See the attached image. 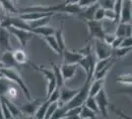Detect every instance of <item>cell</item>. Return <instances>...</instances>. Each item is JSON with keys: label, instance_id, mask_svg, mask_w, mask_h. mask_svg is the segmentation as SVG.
Masks as SVG:
<instances>
[{"label": "cell", "instance_id": "6da1fadb", "mask_svg": "<svg viewBox=\"0 0 132 119\" xmlns=\"http://www.w3.org/2000/svg\"><path fill=\"white\" fill-rule=\"evenodd\" d=\"M78 4H65L64 2H61L58 4L52 5H36L29 6L25 8H21L18 11L19 13H27V12H44V13H67L71 15H79V13L82 11Z\"/></svg>", "mask_w": 132, "mask_h": 119}, {"label": "cell", "instance_id": "7a4b0ae2", "mask_svg": "<svg viewBox=\"0 0 132 119\" xmlns=\"http://www.w3.org/2000/svg\"><path fill=\"white\" fill-rule=\"evenodd\" d=\"M1 73L3 74L4 78H6L7 79H9L11 82L15 83L19 86V88L22 90L24 96L27 98V100H32V95H31V92L28 88L26 82L24 81L22 75L20 74L19 71L17 68H0Z\"/></svg>", "mask_w": 132, "mask_h": 119}, {"label": "cell", "instance_id": "3957f363", "mask_svg": "<svg viewBox=\"0 0 132 119\" xmlns=\"http://www.w3.org/2000/svg\"><path fill=\"white\" fill-rule=\"evenodd\" d=\"M92 81H93V79H86L84 85L81 86V88H79V91H78L77 94L73 97L67 104L64 105L68 110H70L72 108L80 107V106L84 105L85 101L89 97V89H90V85H91Z\"/></svg>", "mask_w": 132, "mask_h": 119}, {"label": "cell", "instance_id": "277c9868", "mask_svg": "<svg viewBox=\"0 0 132 119\" xmlns=\"http://www.w3.org/2000/svg\"><path fill=\"white\" fill-rule=\"evenodd\" d=\"M30 64H31V66H32L37 72H39V74H43L44 76V79H45V80H46V82H47V85H46V98H47V97L50 96V94L53 92V90H54L55 88L57 87L53 71L44 68L43 66L35 65L33 62H30Z\"/></svg>", "mask_w": 132, "mask_h": 119}, {"label": "cell", "instance_id": "5b68a950", "mask_svg": "<svg viewBox=\"0 0 132 119\" xmlns=\"http://www.w3.org/2000/svg\"><path fill=\"white\" fill-rule=\"evenodd\" d=\"M98 61L97 57L95 56V54L91 53L87 56L82 58V60L78 62L79 67L84 69L85 74H86V79H93L94 74H95V67H96V62Z\"/></svg>", "mask_w": 132, "mask_h": 119}, {"label": "cell", "instance_id": "8992f818", "mask_svg": "<svg viewBox=\"0 0 132 119\" xmlns=\"http://www.w3.org/2000/svg\"><path fill=\"white\" fill-rule=\"evenodd\" d=\"M85 24L88 27L89 35H90V38L91 39L103 40L105 32L102 21L90 20V21H85Z\"/></svg>", "mask_w": 132, "mask_h": 119}, {"label": "cell", "instance_id": "52a82bcc", "mask_svg": "<svg viewBox=\"0 0 132 119\" xmlns=\"http://www.w3.org/2000/svg\"><path fill=\"white\" fill-rule=\"evenodd\" d=\"M8 30H9V32H10V34L13 35V36H15L17 39H18L20 45L22 46V48H24V49L26 48L28 42L33 39L34 36H36V35H34L33 33L30 32V31L18 29V28H15V27H10V28H8Z\"/></svg>", "mask_w": 132, "mask_h": 119}, {"label": "cell", "instance_id": "ba28073f", "mask_svg": "<svg viewBox=\"0 0 132 119\" xmlns=\"http://www.w3.org/2000/svg\"><path fill=\"white\" fill-rule=\"evenodd\" d=\"M94 50H95V54L98 60H104V59L111 57L112 49L108 45H105L103 40H95Z\"/></svg>", "mask_w": 132, "mask_h": 119}, {"label": "cell", "instance_id": "9c48e42d", "mask_svg": "<svg viewBox=\"0 0 132 119\" xmlns=\"http://www.w3.org/2000/svg\"><path fill=\"white\" fill-rule=\"evenodd\" d=\"M95 99L98 103L100 109V113L104 117H108V107L110 105V102L108 98V94L105 92V88H102L95 96Z\"/></svg>", "mask_w": 132, "mask_h": 119}, {"label": "cell", "instance_id": "30bf717a", "mask_svg": "<svg viewBox=\"0 0 132 119\" xmlns=\"http://www.w3.org/2000/svg\"><path fill=\"white\" fill-rule=\"evenodd\" d=\"M43 103V100L40 98L37 99H32V100H28L26 103H22L19 105V108L21 110L22 114H25L26 116H35L36 111L38 110L39 106Z\"/></svg>", "mask_w": 132, "mask_h": 119}, {"label": "cell", "instance_id": "8fae6325", "mask_svg": "<svg viewBox=\"0 0 132 119\" xmlns=\"http://www.w3.org/2000/svg\"><path fill=\"white\" fill-rule=\"evenodd\" d=\"M60 90V95H59V105H65L71 100L73 97L75 96L79 91V88H69L66 86H61L59 87Z\"/></svg>", "mask_w": 132, "mask_h": 119}, {"label": "cell", "instance_id": "7c38bea8", "mask_svg": "<svg viewBox=\"0 0 132 119\" xmlns=\"http://www.w3.org/2000/svg\"><path fill=\"white\" fill-rule=\"evenodd\" d=\"M10 32L7 28L0 26V51H12L10 44Z\"/></svg>", "mask_w": 132, "mask_h": 119}, {"label": "cell", "instance_id": "4fadbf2b", "mask_svg": "<svg viewBox=\"0 0 132 119\" xmlns=\"http://www.w3.org/2000/svg\"><path fill=\"white\" fill-rule=\"evenodd\" d=\"M79 65L78 64H62L60 66V69L64 80L72 79L77 73Z\"/></svg>", "mask_w": 132, "mask_h": 119}, {"label": "cell", "instance_id": "5bb4252c", "mask_svg": "<svg viewBox=\"0 0 132 119\" xmlns=\"http://www.w3.org/2000/svg\"><path fill=\"white\" fill-rule=\"evenodd\" d=\"M61 56L63 58V64H78L84 57L78 51H68L66 49L62 52Z\"/></svg>", "mask_w": 132, "mask_h": 119}, {"label": "cell", "instance_id": "9a60e30c", "mask_svg": "<svg viewBox=\"0 0 132 119\" xmlns=\"http://www.w3.org/2000/svg\"><path fill=\"white\" fill-rule=\"evenodd\" d=\"M132 19V3L130 0H123L119 23H129Z\"/></svg>", "mask_w": 132, "mask_h": 119}, {"label": "cell", "instance_id": "2e32d148", "mask_svg": "<svg viewBox=\"0 0 132 119\" xmlns=\"http://www.w3.org/2000/svg\"><path fill=\"white\" fill-rule=\"evenodd\" d=\"M0 59H1V62H2V65H3L4 68H16L19 67V65L17 64L14 57H13L12 51L2 52V53L0 54Z\"/></svg>", "mask_w": 132, "mask_h": 119}, {"label": "cell", "instance_id": "e0dca14e", "mask_svg": "<svg viewBox=\"0 0 132 119\" xmlns=\"http://www.w3.org/2000/svg\"><path fill=\"white\" fill-rule=\"evenodd\" d=\"M100 6L99 2L94 4V5H91L89 7H86V8H83L82 11L79 13L78 17L80 18L82 21H90V20H94V17H95V12L97 10V8Z\"/></svg>", "mask_w": 132, "mask_h": 119}, {"label": "cell", "instance_id": "ac0fdd59", "mask_svg": "<svg viewBox=\"0 0 132 119\" xmlns=\"http://www.w3.org/2000/svg\"><path fill=\"white\" fill-rule=\"evenodd\" d=\"M13 53V57L15 59L16 62L19 66L22 65H26V64H30V60L28 57L27 53L25 51V49H16V50H12Z\"/></svg>", "mask_w": 132, "mask_h": 119}, {"label": "cell", "instance_id": "d6986e66", "mask_svg": "<svg viewBox=\"0 0 132 119\" xmlns=\"http://www.w3.org/2000/svg\"><path fill=\"white\" fill-rule=\"evenodd\" d=\"M0 99H2V100L6 103V105L9 108L12 116H13V118H15V117H21L23 115L22 112H21V110H20V108H19V106H17L11 99H9V98H7V97H5V96H0Z\"/></svg>", "mask_w": 132, "mask_h": 119}, {"label": "cell", "instance_id": "ffe728a7", "mask_svg": "<svg viewBox=\"0 0 132 119\" xmlns=\"http://www.w3.org/2000/svg\"><path fill=\"white\" fill-rule=\"evenodd\" d=\"M34 35L37 36H40V37H46V36H51L54 35L55 30L52 27H50L48 25L46 26H43V27H39V28H33L31 31Z\"/></svg>", "mask_w": 132, "mask_h": 119}, {"label": "cell", "instance_id": "44dd1931", "mask_svg": "<svg viewBox=\"0 0 132 119\" xmlns=\"http://www.w3.org/2000/svg\"><path fill=\"white\" fill-rule=\"evenodd\" d=\"M105 79H93L89 89V96L95 97L102 88H104Z\"/></svg>", "mask_w": 132, "mask_h": 119}, {"label": "cell", "instance_id": "7402d4cb", "mask_svg": "<svg viewBox=\"0 0 132 119\" xmlns=\"http://www.w3.org/2000/svg\"><path fill=\"white\" fill-rule=\"evenodd\" d=\"M44 40L46 42V44L51 48V50L54 51V53H56L57 55H62V52H61L60 48H59V46H58L57 42H56V39H55L54 35L44 37Z\"/></svg>", "mask_w": 132, "mask_h": 119}, {"label": "cell", "instance_id": "603a6c76", "mask_svg": "<svg viewBox=\"0 0 132 119\" xmlns=\"http://www.w3.org/2000/svg\"><path fill=\"white\" fill-rule=\"evenodd\" d=\"M51 65H52V71H53V74H54L57 87H61V86L64 85L65 80L63 79V75H62V73H61L60 67H59L58 65H55V64H51Z\"/></svg>", "mask_w": 132, "mask_h": 119}, {"label": "cell", "instance_id": "cb8c5ba5", "mask_svg": "<svg viewBox=\"0 0 132 119\" xmlns=\"http://www.w3.org/2000/svg\"><path fill=\"white\" fill-rule=\"evenodd\" d=\"M54 37L56 39V42L60 48L61 52H63L66 49L65 41H64V36H63V24H61V27L58 30H56L54 33Z\"/></svg>", "mask_w": 132, "mask_h": 119}, {"label": "cell", "instance_id": "d4e9b609", "mask_svg": "<svg viewBox=\"0 0 132 119\" xmlns=\"http://www.w3.org/2000/svg\"><path fill=\"white\" fill-rule=\"evenodd\" d=\"M48 105H50V101H48L47 99H45L44 101H43V103L39 105V108H38V110H37L36 113H35L36 119H44Z\"/></svg>", "mask_w": 132, "mask_h": 119}, {"label": "cell", "instance_id": "484cf974", "mask_svg": "<svg viewBox=\"0 0 132 119\" xmlns=\"http://www.w3.org/2000/svg\"><path fill=\"white\" fill-rule=\"evenodd\" d=\"M1 7L8 13H19L18 9L15 7V4L12 0H0Z\"/></svg>", "mask_w": 132, "mask_h": 119}, {"label": "cell", "instance_id": "4316f807", "mask_svg": "<svg viewBox=\"0 0 132 119\" xmlns=\"http://www.w3.org/2000/svg\"><path fill=\"white\" fill-rule=\"evenodd\" d=\"M112 65H113V62H110V64L106 65L104 68H102V69H100L98 72H96V73L94 74L93 79H105V76L109 74L110 69L111 68V67H112Z\"/></svg>", "mask_w": 132, "mask_h": 119}, {"label": "cell", "instance_id": "83f0119b", "mask_svg": "<svg viewBox=\"0 0 132 119\" xmlns=\"http://www.w3.org/2000/svg\"><path fill=\"white\" fill-rule=\"evenodd\" d=\"M52 16H46V17L40 18V19H38V20H35V21H32V22H28L29 25L31 26V28H39V27H43V26H46L48 25L50 19H51ZM32 31V30H31Z\"/></svg>", "mask_w": 132, "mask_h": 119}, {"label": "cell", "instance_id": "f1b7e54d", "mask_svg": "<svg viewBox=\"0 0 132 119\" xmlns=\"http://www.w3.org/2000/svg\"><path fill=\"white\" fill-rule=\"evenodd\" d=\"M97 115L98 114L96 112H94L93 110H91L90 108H88L87 106L83 105L80 111V116L83 119H97Z\"/></svg>", "mask_w": 132, "mask_h": 119}, {"label": "cell", "instance_id": "f546056e", "mask_svg": "<svg viewBox=\"0 0 132 119\" xmlns=\"http://www.w3.org/2000/svg\"><path fill=\"white\" fill-rule=\"evenodd\" d=\"M132 51V48H123V47H119L117 49L112 50L111 56L113 59H119V58H123L124 56H126L129 52Z\"/></svg>", "mask_w": 132, "mask_h": 119}, {"label": "cell", "instance_id": "4dcf8cb0", "mask_svg": "<svg viewBox=\"0 0 132 119\" xmlns=\"http://www.w3.org/2000/svg\"><path fill=\"white\" fill-rule=\"evenodd\" d=\"M84 105L85 106H87L88 108H90L91 110H93L94 112H96V113L100 115V109H99V106H98V103L96 101V99H95V97H92V96H89L87 98V100L85 101L84 103Z\"/></svg>", "mask_w": 132, "mask_h": 119}, {"label": "cell", "instance_id": "1f68e13d", "mask_svg": "<svg viewBox=\"0 0 132 119\" xmlns=\"http://www.w3.org/2000/svg\"><path fill=\"white\" fill-rule=\"evenodd\" d=\"M116 81L123 85H132V74H120L116 78Z\"/></svg>", "mask_w": 132, "mask_h": 119}, {"label": "cell", "instance_id": "d6a6232c", "mask_svg": "<svg viewBox=\"0 0 132 119\" xmlns=\"http://www.w3.org/2000/svg\"><path fill=\"white\" fill-rule=\"evenodd\" d=\"M68 112V109L62 105V106H58V108L54 111V113L52 114V116L50 117V119H61L63 117H66V114Z\"/></svg>", "mask_w": 132, "mask_h": 119}, {"label": "cell", "instance_id": "836d02e7", "mask_svg": "<svg viewBox=\"0 0 132 119\" xmlns=\"http://www.w3.org/2000/svg\"><path fill=\"white\" fill-rule=\"evenodd\" d=\"M11 81L9 79H7L6 78L3 79H0V96H5L6 95V91L8 86L11 85L10 83Z\"/></svg>", "mask_w": 132, "mask_h": 119}, {"label": "cell", "instance_id": "e575fe53", "mask_svg": "<svg viewBox=\"0 0 132 119\" xmlns=\"http://www.w3.org/2000/svg\"><path fill=\"white\" fill-rule=\"evenodd\" d=\"M59 106V102L55 101V102H50L48 107H47V110H46V113H45V117L44 119H50V117L52 116V114L54 113V111L58 108Z\"/></svg>", "mask_w": 132, "mask_h": 119}, {"label": "cell", "instance_id": "d590c367", "mask_svg": "<svg viewBox=\"0 0 132 119\" xmlns=\"http://www.w3.org/2000/svg\"><path fill=\"white\" fill-rule=\"evenodd\" d=\"M122 4H123V0H116V1H114L113 10H114V12H116V23H119L121 9H122Z\"/></svg>", "mask_w": 132, "mask_h": 119}, {"label": "cell", "instance_id": "8d00e7d4", "mask_svg": "<svg viewBox=\"0 0 132 119\" xmlns=\"http://www.w3.org/2000/svg\"><path fill=\"white\" fill-rule=\"evenodd\" d=\"M17 93H18V90H17L16 87H15L14 85H10L9 86H8V88H7L5 97L13 100V99H15V98L17 97Z\"/></svg>", "mask_w": 132, "mask_h": 119}, {"label": "cell", "instance_id": "74e56055", "mask_svg": "<svg viewBox=\"0 0 132 119\" xmlns=\"http://www.w3.org/2000/svg\"><path fill=\"white\" fill-rule=\"evenodd\" d=\"M125 29H126V23H118L114 34L117 37H123L124 38L125 37Z\"/></svg>", "mask_w": 132, "mask_h": 119}, {"label": "cell", "instance_id": "f35d334b", "mask_svg": "<svg viewBox=\"0 0 132 119\" xmlns=\"http://www.w3.org/2000/svg\"><path fill=\"white\" fill-rule=\"evenodd\" d=\"M0 104H1V107H2V111H3V115H4V118L5 119H13L11 112L9 110L8 106L6 105V103L2 99H0Z\"/></svg>", "mask_w": 132, "mask_h": 119}, {"label": "cell", "instance_id": "ab89813d", "mask_svg": "<svg viewBox=\"0 0 132 119\" xmlns=\"http://www.w3.org/2000/svg\"><path fill=\"white\" fill-rule=\"evenodd\" d=\"M116 38V34L105 33V36H104V38H103V41H104V43H105V45H108L109 47L111 48V45H112V43H113V41H114Z\"/></svg>", "mask_w": 132, "mask_h": 119}, {"label": "cell", "instance_id": "60d3db41", "mask_svg": "<svg viewBox=\"0 0 132 119\" xmlns=\"http://www.w3.org/2000/svg\"><path fill=\"white\" fill-rule=\"evenodd\" d=\"M105 8L99 6L97 8V10L95 12V17H94V20H97V21H102L103 19H105Z\"/></svg>", "mask_w": 132, "mask_h": 119}, {"label": "cell", "instance_id": "b9f144b4", "mask_svg": "<svg viewBox=\"0 0 132 119\" xmlns=\"http://www.w3.org/2000/svg\"><path fill=\"white\" fill-rule=\"evenodd\" d=\"M59 95H60V90H59V87H56L53 92L50 94V96L45 99H47L50 102H55V101H59Z\"/></svg>", "mask_w": 132, "mask_h": 119}, {"label": "cell", "instance_id": "7bdbcfd3", "mask_svg": "<svg viewBox=\"0 0 132 119\" xmlns=\"http://www.w3.org/2000/svg\"><path fill=\"white\" fill-rule=\"evenodd\" d=\"M105 19L110 20L116 23V14L113 9H105Z\"/></svg>", "mask_w": 132, "mask_h": 119}, {"label": "cell", "instance_id": "ee69618b", "mask_svg": "<svg viewBox=\"0 0 132 119\" xmlns=\"http://www.w3.org/2000/svg\"><path fill=\"white\" fill-rule=\"evenodd\" d=\"M114 1L116 0H99V4L105 9H113Z\"/></svg>", "mask_w": 132, "mask_h": 119}, {"label": "cell", "instance_id": "f6af8a7d", "mask_svg": "<svg viewBox=\"0 0 132 119\" xmlns=\"http://www.w3.org/2000/svg\"><path fill=\"white\" fill-rule=\"evenodd\" d=\"M110 106L111 111H112V112H114L116 114H117L121 119H132V116H129V115L125 114L124 112H122L120 109H117V108H116L113 105H111V104H110Z\"/></svg>", "mask_w": 132, "mask_h": 119}, {"label": "cell", "instance_id": "bcb514c9", "mask_svg": "<svg viewBox=\"0 0 132 119\" xmlns=\"http://www.w3.org/2000/svg\"><path fill=\"white\" fill-rule=\"evenodd\" d=\"M98 2H99V0H80L78 5L80 6L81 8H86V7L94 5V4L98 3Z\"/></svg>", "mask_w": 132, "mask_h": 119}, {"label": "cell", "instance_id": "7dc6e473", "mask_svg": "<svg viewBox=\"0 0 132 119\" xmlns=\"http://www.w3.org/2000/svg\"><path fill=\"white\" fill-rule=\"evenodd\" d=\"M116 93L124 94V95H127V96H129L130 98H132V85H126V87L117 90L116 91Z\"/></svg>", "mask_w": 132, "mask_h": 119}, {"label": "cell", "instance_id": "c3c4849f", "mask_svg": "<svg viewBox=\"0 0 132 119\" xmlns=\"http://www.w3.org/2000/svg\"><path fill=\"white\" fill-rule=\"evenodd\" d=\"M120 47L123 48H132V37H124L122 40Z\"/></svg>", "mask_w": 132, "mask_h": 119}, {"label": "cell", "instance_id": "681fc988", "mask_svg": "<svg viewBox=\"0 0 132 119\" xmlns=\"http://www.w3.org/2000/svg\"><path fill=\"white\" fill-rule=\"evenodd\" d=\"M122 40H123V37H117V36H116V38L114 39L113 43H112V45H111V49L114 50V49L119 48L121 45V43H122Z\"/></svg>", "mask_w": 132, "mask_h": 119}, {"label": "cell", "instance_id": "f907efd6", "mask_svg": "<svg viewBox=\"0 0 132 119\" xmlns=\"http://www.w3.org/2000/svg\"><path fill=\"white\" fill-rule=\"evenodd\" d=\"M80 0H64L63 2L65 4H78Z\"/></svg>", "mask_w": 132, "mask_h": 119}, {"label": "cell", "instance_id": "816d5d0a", "mask_svg": "<svg viewBox=\"0 0 132 119\" xmlns=\"http://www.w3.org/2000/svg\"><path fill=\"white\" fill-rule=\"evenodd\" d=\"M0 119H5V118H4V115H3V111H2L1 104H0Z\"/></svg>", "mask_w": 132, "mask_h": 119}, {"label": "cell", "instance_id": "f5cc1de1", "mask_svg": "<svg viewBox=\"0 0 132 119\" xmlns=\"http://www.w3.org/2000/svg\"><path fill=\"white\" fill-rule=\"evenodd\" d=\"M4 78V75H3V74L1 73V71H0V79H3Z\"/></svg>", "mask_w": 132, "mask_h": 119}, {"label": "cell", "instance_id": "db71d44e", "mask_svg": "<svg viewBox=\"0 0 132 119\" xmlns=\"http://www.w3.org/2000/svg\"><path fill=\"white\" fill-rule=\"evenodd\" d=\"M27 119H36V117H35V116H28V118Z\"/></svg>", "mask_w": 132, "mask_h": 119}, {"label": "cell", "instance_id": "11a10c76", "mask_svg": "<svg viewBox=\"0 0 132 119\" xmlns=\"http://www.w3.org/2000/svg\"><path fill=\"white\" fill-rule=\"evenodd\" d=\"M3 65H2V62H1V59H0V68H3Z\"/></svg>", "mask_w": 132, "mask_h": 119}, {"label": "cell", "instance_id": "9f6ffc18", "mask_svg": "<svg viewBox=\"0 0 132 119\" xmlns=\"http://www.w3.org/2000/svg\"><path fill=\"white\" fill-rule=\"evenodd\" d=\"M13 119H22V116H21V117H15V118H13Z\"/></svg>", "mask_w": 132, "mask_h": 119}, {"label": "cell", "instance_id": "6f0895ef", "mask_svg": "<svg viewBox=\"0 0 132 119\" xmlns=\"http://www.w3.org/2000/svg\"><path fill=\"white\" fill-rule=\"evenodd\" d=\"M13 2H14V4H16V2H17V0H12Z\"/></svg>", "mask_w": 132, "mask_h": 119}, {"label": "cell", "instance_id": "680465c9", "mask_svg": "<svg viewBox=\"0 0 132 119\" xmlns=\"http://www.w3.org/2000/svg\"><path fill=\"white\" fill-rule=\"evenodd\" d=\"M61 119H69L68 117H63V118H61Z\"/></svg>", "mask_w": 132, "mask_h": 119}, {"label": "cell", "instance_id": "91938a15", "mask_svg": "<svg viewBox=\"0 0 132 119\" xmlns=\"http://www.w3.org/2000/svg\"><path fill=\"white\" fill-rule=\"evenodd\" d=\"M0 8H1V3H0Z\"/></svg>", "mask_w": 132, "mask_h": 119}, {"label": "cell", "instance_id": "94428289", "mask_svg": "<svg viewBox=\"0 0 132 119\" xmlns=\"http://www.w3.org/2000/svg\"><path fill=\"white\" fill-rule=\"evenodd\" d=\"M130 1H131V3H132V0H130Z\"/></svg>", "mask_w": 132, "mask_h": 119}, {"label": "cell", "instance_id": "6125c7cd", "mask_svg": "<svg viewBox=\"0 0 132 119\" xmlns=\"http://www.w3.org/2000/svg\"><path fill=\"white\" fill-rule=\"evenodd\" d=\"M131 21H132V19H131Z\"/></svg>", "mask_w": 132, "mask_h": 119}, {"label": "cell", "instance_id": "be15d7a7", "mask_svg": "<svg viewBox=\"0 0 132 119\" xmlns=\"http://www.w3.org/2000/svg\"><path fill=\"white\" fill-rule=\"evenodd\" d=\"M120 119H121V118H120Z\"/></svg>", "mask_w": 132, "mask_h": 119}]
</instances>
